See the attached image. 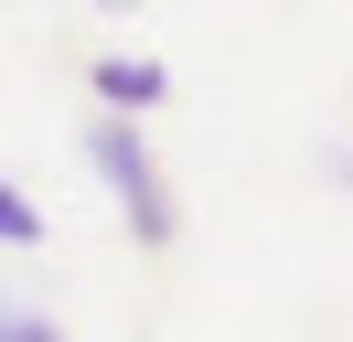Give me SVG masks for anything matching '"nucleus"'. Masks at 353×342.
<instances>
[{
	"label": "nucleus",
	"mask_w": 353,
	"mask_h": 342,
	"mask_svg": "<svg viewBox=\"0 0 353 342\" xmlns=\"http://www.w3.org/2000/svg\"><path fill=\"white\" fill-rule=\"evenodd\" d=\"M86 161H97V182H108V203H118V225H129V246H182V203H172V182H161V161H150V139H139V118H97L86 128Z\"/></svg>",
	"instance_id": "1"
},
{
	"label": "nucleus",
	"mask_w": 353,
	"mask_h": 342,
	"mask_svg": "<svg viewBox=\"0 0 353 342\" xmlns=\"http://www.w3.org/2000/svg\"><path fill=\"white\" fill-rule=\"evenodd\" d=\"M97 97H108V118H139V107H161V97H172V64H161V54H97Z\"/></svg>",
	"instance_id": "2"
},
{
	"label": "nucleus",
	"mask_w": 353,
	"mask_h": 342,
	"mask_svg": "<svg viewBox=\"0 0 353 342\" xmlns=\"http://www.w3.org/2000/svg\"><path fill=\"white\" fill-rule=\"evenodd\" d=\"M0 246H43V203H32L11 171H0Z\"/></svg>",
	"instance_id": "3"
},
{
	"label": "nucleus",
	"mask_w": 353,
	"mask_h": 342,
	"mask_svg": "<svg viewBox=\"0 0 353 342\" xmlns=\"http://www.w3.org/2000/svg\"><path fill=\"white\" fill-rule=\"evenodd\" d=\"M0 342H75L54 310H32V299H0Z\"/></svg>",
	"instance_id": "4"
}]
</instances>
